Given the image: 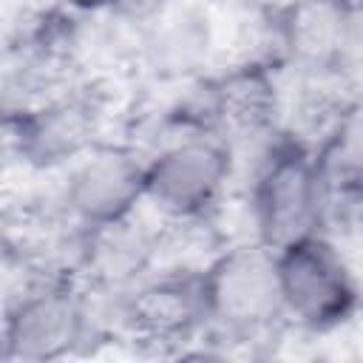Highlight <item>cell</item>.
I'll return each instance as SVG.
<instances>
[{"label":"cell","instance_id":"6","mask_svg":"<svg viewBox=\"0 0 363 363\" xmlns=\"http://www.w3.org/2000/svg\"><path fill=\"white\" fill-rule=\"evenodd\" d=\"M275 264L289 326L326 335L346 326L360 312V275L332 230H318L275 250Z\"/></svg>","mask_w":363,"mask_h":363},{"label":"cell","instance_id":"10","mask_svg":"<svg viewBox=\"0 0 363 363\" xmlns=\"http://www.w3.org/2000/svg\"><path fill=\"white\" fill-rule=\"evenodd\" d=\"M142 210L113 224L79 230L74 272L88 289L119 295L159 267L164 221H150Z\"/></svg>","mask_w":363,"mask_h":363},{"label":"cell","instance_id":"7","mask_svg":"<svg viewBox=\"0 0 363 363\" xmlns=\"http://www.w3.org/2000/svg\"><path fill=\"white\" fill-rule=\"evenodd\" d=\"M111 298L113 329L159 354H190L201 343L207 315L201 267L159 264L133 286Z\"/></svg>","mask_w":363,"mask_h":363},{"label":"cell","instance_id":"2","mask_svg":"<svg viewBox=\"0 0 363 363\" xmlns=\"http://www.w3.org/2000/svg\"><path fill=\"white\" fill-rule=\"evenodd\" d=\"M96 301L99 298L68 272L20 281L6 303L3 360L51 363L82 354L91 349V340H108L113 326L105 323Z\"/></svg>","mask_w":363,"mask_h":363},{"label":"cell","instance_id":"12","mask_svg":"<svg viewBox=\"0 0 363 363\" xmlns=\"http://www.w3.org/2000/svg\"><path fill=\"white\" fill-rule=\"evenodd\" d=\"M176 0H116L113 14L119 20H125L128 26L139 28L142 23H147L150 17H156L159 11H164L167 6H173Z\"/></svg>","mask_w":363,"mask_h":363},{"label":"cell","instance_id":"3","mask_svg":"<svg viewBox=\"0 0 363 363\" xmlns=\"http://www.w3.org/2000/svg\"><path fill=\"white\" fill-rule=\"evenodd\" d=\"M207 343L272 340L286 323L275 250L258 238L218 247L201 264Z\"/></svg>","mask_w":363,"mask_h":363},{"label":"cell","instance_id":"14","mask_svg":"<svg viewBox=\"0 0 363 363\" xmlns=\"http://www.w3.org/2000/svg\"><path fill=\"white\" fill-rule=\"evenodd\" d=\"M54 3L77 14H105V11H113L116 6V0H54Z\"/></svg>","mask_w":363,"mask_h":363},{"label":"cell","instance_id":"11","mask_svg":"<svg viewBox=\"0 0 363 363\" xmlns=\"http://www.w3.org/2000/svg\"><path fill=\"white\" fill-rule=\"evenodd\" d=\"M315 153L335 199V213L363 199V91H352L343 99L315 142Z\"/></svg>","mask_w":363,"mask_h":363},{"label":"cell","instance_id":"5","mask_svg":"<svg viewBox=\"0 0 363 363\" xmlns=\"http://www.w3.org/2000/svg\"><path fill=\"white\" fill-rule=\"evenodd\" d=\"M235 147L207 130H173L145 150V207L164 224L213 221L235 176Z\"/></svg>","mask_w":363,"mask_h":363},{"label":"cell","instance_id":"1","mask_svg":"<svg viewBox=\"0 0 363 363\" xmlns=\"http://www.w3.org/2000/svg\"><path fill=\"white\" fill-rule=\"evenodd\" d=\"M247 213L252 238L269 250L329 230L335 199L312 142L284 128L258 147L247 182Z\"/></svg>","mask_w":363,"mask_h":363},{"label":"cell","instance_id":"9","mask_svg":"<svg viewBox=\"0 0 363 363\" xmlns=\"http://www.w3.org/2000/svg\"><path fill=\"white\" fill-rule=\"evenodd\" d=\"M204 0H176L136 28L133 68L162 88H182L207 77L218 37Z\"/></svg>","mask_w":363,"mask_h":363},{"label":"cell","instance_id":"13","mask_svg":"<svg viewBox=\"0 0 363 363\" xmlns=\"http://www.w3.org/2000/svg\"><path fill=\"white\" fill-rule=\"evenodd\" d=\"M210 9L216 11H233V14H250V11H258V9H267L278 0H204Z\"/></svg>","mask_w":363,"mask_h":363},{"label":"cell","instance_id":"4","mask_svg":"<svg viewBox=\"0 0 363 363\" xmlns=\"http://www.w3.org/2000/svg\"><path fill=\"white\" fill-rule=\"evenodd\" d=\"M113 111L111 79L88 77L34 105L3 111L6 153L31 173H62L105 142Z\"/></svg>","mask_w":363,"mask_h":363},{"label":"cell","instance_id":"8","mask_svg":"<svg viewBox=\"0 0 363 363\" xmlns=\"http://www.w3.org/2000/svg\"><path fill=\"white\" fill-rule=\"evenodd\" d=\"M60 176L54 199L79 230L122 221L145 207V153L128 139L99 142Z\"/></svg>","mask_w":363,"mask_h":363}]
</instances>
